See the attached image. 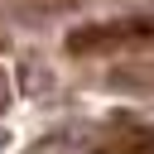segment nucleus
I'll list each match as a JSON object with an SVG mask.
<instances>
[{
    "instance_id": "nucleus-1",
    "label": "nucleus",
    "mask_w": 154,
    "mask_h": 154,
    "mask_svg": "<svg viewBox=\"0 0 154 154\" xmlns=\"http://www.w3.org/2000/svg\"><path fill=\"white\" fill-rule=\"evenodd\" d=\"M10 106V77H5V67H0V111Z\"/></svg>"
},
{
    "instance_id": "nucleus-2",
    "label": "nucleus",
    "mask_w": 154,
    "mask_h": 154,
    "mask_svg": "<svg viewBox=\"0 0 154 154\" xmlns=\"http://www.w3.org/2000/svg\"><path fill=\"white\" fill-rule=\"evenodd\" d=\"M5 149H10V135H5V130H0V154H5Z\"/></svg>"
}]
</instances>
